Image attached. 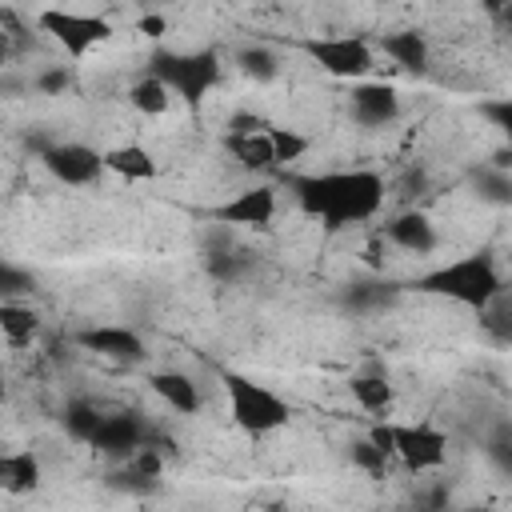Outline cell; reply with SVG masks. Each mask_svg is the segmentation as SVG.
<instances>
[{
  "mask_svg": "<svg viewBox=\"0 0 512 512\" xmlns=\"http://www.w3.org/2000/svg\"><path fill=\"white\" fill-rule=\"evenodd\" d=\"M396 284H348L344 292H340V304L344 308H352V312H372V308H388L392 300H396Z\"/></svg>",
  "mask_w": 512,
  "mask_h": 512,
  "instance_id": "21",
  "label": "cell"
},
{
  "mask_svg": "<svg viewBox=\"0 0 512 512\" xmlns=\"http://www.w3.org/2000/svg\"><path fill=\"white\" fill-rule=\"evenodd\" d=\"M480 116H488L500 132H512V104L508 100H480Z\"/></svg>",
  "mask_w": 512,
  "mask_h": 512,
  "instance_id": "34",
  "label": "cell"
},
{
  "mask_svg": "<svg viewBox=\"0 0 512 512\" xmlns=\"http://www.w3.org/2000/svg\"><path fill=\"white\" fill-rule=\"evenodd\" d=\"M148 76H156L180 100L200 104L220 84V56H216V48H200V52H168V48H160L148 60Z\"/></svg>",
  "mask_w": 512,
  "mask_h": 512,
  "instance_id": "3",
  "label": "cell"
},
{
  "mask_svg": "<svg viewBox=\"0 0 512 512\" xmlns=\"http://www.w3.org/2000/svg\"><path fill=\"white\" fill-rule=\"evenodd\" d=\"M100 420H104V412L96 408V404H88V400H72L68 408H64V432L72 436V440H92L96 436V428H100Z\"/></svg>",
  "mask_w": 512,
  "mask_h": 512,
  "instance_id": "23",
  "label": "cell"
},
{
  "mask_svg": "<svg viewBox=\"0 0 512 512\" xmlns=\"http://www.w3.org/2000/svg\"><path fill=\"white\" fill-rule=\"evenodd\" d=\"M204 268H208V276H212V280H220V284H232V280H240V276L248 272V260H244V256H236V252L212 248V252L204 256Z\"/></svg>",
  "mask_w": 512,
  "mask_h": 512,
  "instance_id": "27",
  "label": "cell"
},
{
  "mask_svg": "<svg viewBox=\"0 0 512 512\" xmlns=\"http://www.w3.org/2000/svg\"><path fill=\"white\" fill-rule=\"evenodd\" d=\"M392 456H400L412 472L440 468L448 456V436L432 424H392Z\"/></svg>",
  "mask_w": 512,
  "mask_h": 512,
  "instance_id": "7",
  "label": "cell"
},
{
  "mask_svg": "<svg viewBox=\"0 0 512 512\" xmlns=\"http://www.w3.org/2000/svg\"><path fill=\"white\" fill-rule=\"evenodd\" d=\"M100 156H104V168L124 180H156V172H160V164L152 160V152L144 144H116Z\"/></svg>",
  "mask_w": 512,
  "mask_h": 512,
  "instance_id": "16",
  "label": "cell"
},
{
  "mask_svg": "<svg viewBox=\"0 0 512 512\" xmlns=\"http://www.w3.org/2000/svg\"><path fill=\"white\" fill-rule=\"evenodd\" d=\"M136 28H140L144 36H152V40H156V36H164V32H168V20H164L160 12H152V16H140V20H136Z\"/></svg>",
  "mask_w": 512,
  "mask_h": 512,
  "instance_id": "37",
  "label": "cell"
},
{
  "mask_svg": "<svg viewBox=\"0 0 512 512\" xmlns=\"http://www.w3.org/2000/svg\"><path fill=\"white\" fill-rule=\"evenodd\" d=\"M468 512H496V508H468Z\"/></svg>",
  "mask_w": 512,
  "mask_h": 512,
  "instance_id": "40",
  "label": "cell"
},
{
  "mask_svg": "<svg viewBox=\"0 0 512 512\" xmlns=\"http://www.w3.org/2000/svg\"><path fill=\"white\" fill-rule=\"evenodd\" d=\"M380 52L392 56L404 72H424L428 68V40L416 28H400V32L380 36Z\"/></svg>",
  "mask_w": 512,
  "mask_h": 512,
  "instance_id": "15",
  "label": "cell"
},
{
  "mask_svg": "<svg viewBox=\"0 0 512 512\" xmlns=\"http://www.w3.org/2000/svg\"><path fill=\"white\" fill-rule=\"evenodd\" d=\"M352 116L364 128L392 124L400 116V96L392 84H356L352 88Z\"/></svg>",
  "mask_w": 512,
  "mask_h": 512,
  "instance_id": "12",
  "label": "cell"
},
{
  "mask_svg": "<svg viewBox=\"0 0 512 512\" xmlns=\"http://www.w3.org/2000/svg\"><path fill=\"white\" fill-rule=\"evenodd\" d=\"M76 344H80V348H88V352H96V356L124 360V364H136V360H144V356H148V352H144L140 332H132V328H116V324L84 328V332H76Z\"/></svg>",
  "mask_w": 512,
  "mask_h": 512,
  "instance_id": "11",
  "label": "cell"
},
{
  "mask_svg": "<svg viewBox=\"0 0 512 512\" xmlns=\"http://www.w3.org/2000/svg\"><path fill=\"white\" fill-rule=\"evenodd\" d=\"M36 24L72 56V60H80V56H88L96 44H104L108 36H112V24L104 20V16H92V12H68V8H44L40 16H36Z\"/></svg>",
  "mask_w": 512,
  "mask_h": 512,
  "instance_id": "5",
  "label": "cell"
},
{
  "mask_svg": "<svg viewBox=\"0 0 512 512\" xmlns=\"http://www.w3.org/2000/svg\"><path fill=\"white\" fill-rule=\"evenodd\" d=\"M8 56H12V44H8V36L0 32V64H8Z\"/></svg>",
  "mask_w": 512,
  "mask_h": 512,
  "instance_id": "38",
  "label": "cell"
},
{
  "mask_svg": "<svg viewBox=\"0 0 512 512\" xmlns=\"http://www.w3.org/2000/svg\"><path fill=\"white\" fill-rule=\"evenodd\" d=\"M128 104H132L136 112H144V116H164L168 104H172V96H168V88H164L156 76H140V80L128 88Z\"/></svg>",
  "mask_w": 512,
  "mask_h": 512,
  "instance_id": "22",
  "label": "cell"
},
{
  "mask_svg": "<svg viewBox=\"0 0 512 512\" xmlns=\"http://www.w3.org/2000/svg\"><path fill=\"white\" fill-rule=\"evenodd\" d=\"M412 288L428 292V296H448V300L480 312V308H488L504 292V280H500L496 260L476 252V256H464V260H452V264H440V268L416 276Z\"/></svg>",
  "mask_w": 512,
  "mask_h": 512,
  "instance_id": "2",
  "label": "cell"
},
{
  "mask_svg": "<svg viewBox=\"0 0 512 512\" xmlns=\"http://www.w3.org/2000/svg\"><path fill=\"white\" fill-rule=\"evenodd\" d=\"M272 124L264 120V116H252V112H236L232 120H228V132L224 136H256V132H268Z\"/></svg>",
  "mask_w": 512,
  "mask_h": 512,
  "instance_id": "32",
  "label": "cell"
},
{
  "mask_svg": "<svg viewBox=\"0 0 512 512\" xmlns=\"http://www.w3.org/2000/svg\"><path fill=\"white\" fill-rule=\"evenodd\" d=\"M0 392H4V376H0Z\"/></svg>",
  "mask_w": 512,
  "mask_h": 512,
  "instance_id": "41",
  "label": "cell"
},
{
  "mask_svg": "<svg viewBox=\"0 0 512 512\" xmlns=\"http://www.w3.org/2000/svg\"><path fill=\"white\" fill-rule=\"evenodd\" d=\"M236 64H240V72L252 76V80H272V76L280 72L276 52L264 48V44H244V48L236 52Z\"/></svg>",
  "mask_w": 512,
  "mask_h": 512,
  "instance_id": "24",
  "label": "cell"
},
{
  "mask_svg": "<svg viewBox=\"0 0 512 512\" xmlns=\"http://www.w3.org/2000/svg\"><path fill=\"white\" fill-rule=\"evenodd\" d=\"M352 400L364 408V412H388L392 408V384L384 372H364V376H352Z\"/></svg>",
  "mask_w": 512,
  "mask_h": 512,
  "instance_id": "19",
  "label": "cell"
},
{
  "mask_svg": "<svg viewBox=\"0 0 512 512\" xmlns=\"http://www.w3.org/2000/svg\"><path fill=\"white\" fill-rule=\"evenodd\" d=\"M40 160H44V168H48L60 184H72V188L92 184V180H100V172H104V156H100L96 148H88V144H48V148L40 152Z\"/></svg>",
  "mask_w": 512,
  "mask_h": 512,
  "instance_id": "9",
  "label": "cell"
},
{
  "mask_svg": "<svg viewBox=\"0 0 512 512\" xmlns=\"http://www.w3.org/2000/svg\"><path fill=\"white\" fill-rule=\"evenodd\" d=\"M348 456H352V464H356L360 472H368V476H384V464H388V460H384L368 440H352Z\"/></svg>",
  "mask_w": 512,
  "mask_h": 512,
  "instance_id": "30",
  "label": "cell"
},
{
  "mask_svg": "<svg viewBox=\"0 0 512 512\" xmlns=\"http://www.w3.org/2000/svg\"><path fill=\"white\" fill-rule=\"evenodd\" d=\"M152 392L172 408V412H184V416H196L200 412V404H204V396H200V388L192 384V376H184V372H152Z\"/></svg>",
  "mask_w": 512,
  "mask_h": 512,
  "instance_id": "14",
  "label": "cell"
},
{
  "mask_svg": "<svg viewBox=\"0 0 512 512\" xmlns=\"http://www.w3.org/2000/svg\"><path fill=\"white\" fill-rule=\"evenodd\" d=\"M296 204L316 216L328 232H340L348 224H364L384 204V180L368 168L352 172H324V176H292L288 180Z\"/></svg>",
  "mask_w": 512,
  "mask_h": 512,
  "instance_id": "1",
  "label": "cell"
},
{
  "mask_svg": "<svg viewBox=\"0 0 512 512\" xmlns=\"http://www.w3.org/2000/svg\"><path fill=\"white\" fill-rule=\"evenodd\" d=\"M476 184H480V196L492 200V204H508V200H512V176H508V172L480 168V172H476Z\"/></svg>",
  "mask_w": 512,
  "mask_h": 512,
  "instance_id": "28",
  "label": "cell"
},
{
  "mask_svg": "<svg viewBox=\"0 0 512 512\" xmlns=\"http://www.w3.org/2000/svg\"><path fill=\"white\" fill-rule=\"evenodd\" d=\"M224 148L240 160V168L248 172H264V168H276L272 160V144H268V132H256V136H224Z\"/></svg>",
  "mask_w": 512,
  "mask_h": 512,
  "instance_id": "17",
  "label": "cell"
},
{
  "mask_svg": "<svg viewBox=\"0 0 512 512\" xmlns=\"http://www.w3.org/2000/svg\"><path fill=\"white\" fill-rule=\"evenodd\" d=\"M212 216H216L220 224H236V228H268L272 216H276V192H272L268 184L244 188V192H236L232 200H224Z\"/></svg>",
  "mask_w": 512,
  "mask_h": 512,
  "instance_id": "10",
  "label": "cell"
},
{
  "mask_svg": "<svg viewBox=\"0 0 512 512\" xmlns=\"http://www.w3.org/2000/svg\"><path fill=\"white\" fill-rule=\"evenodd\" d=\"M364 440H368L384 460L392 456V424H388V420H376V424L368 428V436H364Z\"/></svg>",
  "mask_w": 512,
  "mask_h": 512,
  "instance_id": "36",
  "label": "cell"
},
{
  "mask_svg": "<svg viewBox=\"0 0 512 512\" xmlns=\"http://www.w3.org/2000/svg\"><path fill=\"white\" fill-rule=\"evenodd\" d=\"M36 484H40V460L32 452H8L0 488H8L12 496H24V492H36Z\"/></svg>",
  "mask_w": 512,
  "mask_h": 512,
  "instance_id": "20",
  "label": "cell"
},
{
  "mask_svg": "<svg viewBox=\"0 0 512 512\" xmlns=\"http://www.w3.org/2000/svg\"><path fill=\"white\" fill-rule=\"evenodd\" d=\"M148 424H144V416L140 412H116V416H104L100 420V428H96V436L88 440L100 456H108V460H116V464H124V460H132L144 444H148Z\"/></svg>",
  "mask_w": 512,
  "mask_h": 512,
  "instance_id": "8",
  "label": "cell"
},
{
  "mask_svg": "<svg viewBox=\"0 0 512 512\" xmlns=\"http://www.w3.org/2000/svg\"><path fill=\"white\" fill-rule=\"evenodd\" d=\"M32 288H36V280H32L24 268L0 264V304L12 300V296H24V292H32Z\"/></svg>",
  "mask_w": 512,
  "mask_h": 512,
  "instance_id": "29",
  "label": "cell"
},
{
  "mask_svg": "<svg viewBox=\"0 0 512 512\" xmlns=\"http://www.w3.org/2000/svg\"><path fill=\"white\" fill-rule=\"evenodd\" d=\"M0 332L20 348V344H28V340L40 332V312L28 308V304L4 300V304H0Z\"/></svg>",
  "mask_w": 512,
  "mask_h": 512,
  "instance_id": "18",
  "label": "cell"
},
{
  "mask_svg": "<svg viewBox=\"0 0 512 512\" xmlns=\"http://www.w3.org/2000/svg\"><path fill=\"white\" fill-rule=\"evenodd\" d=\"M488 456L496 460L500 472H512V428H508V424H500L496 436L488 440Z\"/></svg>",
  "mask_w": 512,
  "mask_h": 512,
  "instance_id": "31",
  "label": "cell"
},
{
  "mask_svg": "<svg viewBox=\"0 0 512 512\" xmlns=\"http://www.w3.org/2000/svg\"><path fill=\"white\" fill-rule=\"evenodd\" d=\"M296 48L308 52L328 76H340V80H356L376 64L368 40L360 36H308V40H296Z\"/></svg>",
  "mask_w": 512,
  "mask_h": 512,
  "instance_id": "6",
  "label": "cell"
},
{
  "mask_svg": "<svg viewBox=\"0 0 512 512\" xmlns=\"http://www.w3.org/2000/svg\"><path fill=\"white\" fill-rule=\"evenodd\" d=\"M68 84H72L68 68H44V72L36 76V88H40V92H48V96H60Z\"/></svg>",
  "mask_w": 512,
  "mask_h": 512,
  "instance_id": "35",
  "label": "cell"
},
{
  "mask_svg": "<svg viewBox=\"0 0 512 512\" xmlns=\"http://www.w3.org/2000/svg\"><path fill=\"white\" fill-rule=\"evenodd\" d=\"M108 488H116V492H128V496H152V492L160 488V480H152V476L136 472L132 464H116V468L108 472Z\"/></svg>",
  "mask_w": 512,
  "mask_h": 512,
  "instance_id": "25",
  "label": "cell"
},
{
  "mask_svg": "<svg viewBox=\"0 0 512 512\" xmlns=\"http://www.w3.org/2000/svg\"><path fill=\"white\" fill-rule=\"evenodd\" d=\"M4 464H8V452H0V480H4Z\"/></svg>",
  "mask_w": 512,
  "mask_h": 512,
  "instance_id": "39",
  "label": "cell"
},
{
  "mask_svg": "<svg viewBox=\"0 0 512 512\" xmlns=\"http://www.w3.org/2000/svg\"><path fill=\"white\" fill-rule=\"evenodd\" d=\"M224 388H228V408H232V420L248 432V436H264V432H276L288 424L292 408L288 400H280L272 388L240 376V372H224Z\"/></svg>",
  "mask_w": 512,
  "mask_h": 512,
  "instance_id": "4",
  "label": "cell"
},
{
  "mask_svg": "<svg viewBox=\"0 0 512 512\" xmlns=\"http://www.w3.org/2000/svg\"><path fill=\"white\" fill-rule=\"evenodd\" d=\"M268 144H272V160L276 164H292L308 152V136L292 132V128H268Z\"/></svg>",
  "mask_w": 512,
  "mask_h": 512,
  "instance_id": "26",
  "label": "cell"
},
{
  "mask_svg": "<svg viewBox=\"0 0 512 512\" xmlns=\"http://www.w3.org/2000/svg\"><path fill=\"white\" fill-rule=\"evenodd\" d=\"M124 464H132L136 472H144V476H152V480H160L164 476V456H160V448H140L132 460H124Z\"/></svg>",
  "mask_w": 512,
  "mask_h": 512,
  "instance_id": "33",
  "label": "cell"
},
{
  "mask_svg": "<svg viewBox=\"0 0 512 512\" xmlns=\"http://www.w3.org/2000/svg\"><path fill=\"white\" fill-rule=\"evenodd\" d=\"M384 236H388L396 248L416 252V256H424V252L436 248V228H432V220H428L424 212H400V216L384 228Z\"/></svg>",
  "mask_w": 512,
  "mask_h": 512,
  "instance_id": "13",
  "label": "cell"
}]
</instances>
